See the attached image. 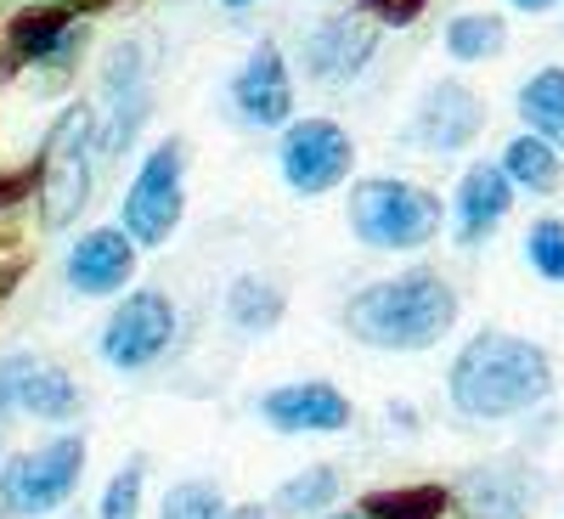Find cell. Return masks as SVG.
I'll list each match as a JSON object with an SVG mask.
<instances>
[{"mask_svg": "<svg viewBox=\"0 0 564 519\" xmlns=\"http://www.w3.org/2000/svg\"><path fill=\"white\" fill-rule=\"evenodd\" d=\"M446 396L463 418L497 423V418H520L553 396V356L520 334H475L446 372Z\"/></svg>", "mask_w": 564, "mask_h": 519, "instance_id": "1", "label": "cell"}, {"mask_svg": "<svg viewBox=\"0 0 564 519\" xmlns=\"http://www.w3.org/2000/svg\"><path fill=\"white\" fill-rule=\"evenodd\" d=\"M457 294L441 271H401L361 289L345 305L350 339L367 350H430L452 334Z\"/></svg>", "mask_w": 564, "mask_h": 519, "instance_id": "2", "label": "cell"}, {"mask_svg": "<svg viewBox=\"0 0 564 519\" xmlns=\"http://www.w3.org/2000/svg\"><path fill=\"white\" fill-rule=\"evenodd\" d=\"M90 136H97V113H90L85 102H74V108L57 113V125L40 141L34 198H40L45 231H63L90 204Z\"/></svg>", "mask_w": 564, "mask_h": 519, "instance_id": "3", "label": "cell"}, {"mask_svg": "<svg viewBox=\"0 0 564 519\" xmlns=\"http://www.w3.org/2000/svg\"><path fill=\"white\" fill-rule=\"evenodd\" d=\"M350 231L367 249H423L441 231V198L430 186L372 175L350 186Z\"/></svg>", "mask_w": 564, "mask_h": 519, "instance_id": "4", "label": "cell"}, {"mask_svg": "<svg viewBox=\"0 0 564 519\" xmlns=\"http://www.w3.org/2000/svg\"><path fill=\"white\" fill-rule=\"evenodd\" d=\"M79 475H85V435H57L40 452H18L0 468V508L12 519L52 513L79 491Z\"/></svg>", "mask_w": 564, "mask_h": 519, "instance_id": "5", "label": "cell"}, {"mask_svg": "<svg viewBox=\"0 0 564 519\" xmlns=\"http://www.w3.org/2000/svg\"><path fill=\"white\" fill-rule=\"evenodd\" d=\"M181 175H186V148L170 136L148 153V164L135 170L124 209H119V231L130 244H170V231L181 226L186 193H181Z\"/></svg>", "mask_w": 564, "mask_h": 519, "instance_id": "6", "label": "cell"}, {"mask_svg": "<svg viewBox=\"0 0 564 519\" xmlns=\"http://www.w3.org/2000/svg\"><path fill=\"white\" fill-rule=\"evenodd\" d=\"M175 339V305L159 294V289H135L113 305L108 327H102V361L108 367H153Z\"/></svg>", "mask_w": 564, "mask_h": 519, "instance_id": "7", "label": "cell"}, {"mask_svg": "<svg viewBox=\"0 0 564 519\" xmlns=\"http://www.w3.org/2000/svg\"><path fill=\"white\" fill-rule=\"evenodd\" d=\"M350 164H356V141L334 119H300V125H289V136H282V181L305 198L334 193V186L350 175Z\"/></svg>", "mask_w": 564, "mask_h": 519, "instance_id": "8", "label": "cell"}, {"mask_svg": "<svg viewBox=\"0 0 564 519\" xmlns=\"http://www.w3.org/2000/svg\"><path fill=\"white\" fill-rule=\"evenodd\" d=\"M29 412L45 423H68L79 412V385L63 361L45 356H7L0 361V418Z\"/></svg>", "mask_w": 564, "mask_h": 519, "instance_id": "9", "label": "cell"}, {"mask_svg": "<svg viewBox=\"0 0 564 519\" xmlns=\"http://www.w3.org/2000/svg\"><path fill=\"white\" fill-rule=\"evenodd\" d=\"M260 418L282 435H334L350 423V401L345 390H334L327 379H311V385H282L260 401Z\"/></svg>", "mask_w": 564, "mask_h": 519, "instance_id": "10", "label": "cell"}, {"mask_svg": "<svg viewBox=\"0 0 564 519\" xmlns=\"http://www.w3.org/2000/svg\"><path fill=\"white\" fill-rule=\"evenodd\" d=\"M102 90H108V102H113V119L102 130V153H124V141L141 130V119H148V63H141V45L135 40H119L113 52H108Z\"/></svg>", "mask_w": 564, "mask_h": 519, "instance_id": "11", "label": "cell"}, {"mask_svg": "<svg viewBox=\"0 0 564 519\" xmlns=\"http://www.w3.org/2000/svg\"><path fill=\"white\" fill-rule=\"evenodd\" d=\"M231 97H238V113L249 125H260V130L294 119V79H289V63H282V52H276L271 40L254 45V57L243 63L238 85H231Z\"/></svg>", "mask_w": 564, "mask_h": 519, "instance_id": "12", "label": "cell"}, {"mask_svg": "<svg viewBox=\"0 0 564 519\" xmlns=\"http://www.w3.org/2000/svg\"><path fill=\"white\" fill-rule=\"evenodd\" d=\"M480 125H486V108H480V97L463 79L430 85V97H423V108H417V141L435 148V153L468 148V141L480 136Z\"/></svg>", "mask_w": 564, "mask_h": 519, "instance_id": "13", "label": "cell"}, {"mask_svg": "<svg viewBox=\"0 0 564 519\" xmlns=\"http://www.w3.org/2000/svg\"><path fill=\"white\" fill-rule=\"evenodd\" d=\"M135 277V244L119 226H97L68 249V282L79 294H119Z\"/></svg>", "mask_w": 564, "mask_h": 519, "instance_id": "14", "label": "cell"}, {"mask_svg": "<svg viewBox=\"0 0 564 519\" xmlns=\"http://www.w3.org/2000/svg\"><path fill=\"white\" fill-rule=\"evenodd\" d=\"M372 45H379V34H372L361 18H327L305 40V68H311V79H327V85L350 79L372 57Z\"/></svg>", "mask_w": 564, "mask_h": 519, "instance_id": "15", "label": "cell"}, {"mask_svg": "<svg viewBox=\"0 0 564 519\" xmlns=\"http://www.w3.org/2000/svg\"><path fill=\"white\" fill-rule=\"evenodd\" d=\"M513 209V181L502 175V164H475L457 181V238L480 244L508 220Z\"/></svg>", "mask_w": 564, "mask_h": 519, "instance_id": "16", "label": "cell"}, {"mask_svg": "<svg viewBox=\"0 0 564 519\" xmlns=\"http://www.w3.org/2000/svg\"><path fill=\"white\" fill-rule=\"evenodd\" d=\"M68 29H74V12L68 7H23L7 23V52H0V68L18 74L29 63H52L57 45L68 40Z\"/></svg>", "mask_w": 564, "mask_h": 519, "instance_id": "17", "label": "cell"}, {"mask_svg": "<svg viewBox=\"0 0 564 519\" xmlns=\"http://www.w3.org/2000/svg\"><path fill=\"white\" fill-rule=\"evenodd\" d=\"M463 508L468 519H525V480L513 468H468Z\"/></svg>", "mask_w": 564, "mask_h": 519, "instance_id": "18", "label": "cell"}, {"mask_svg": "<svg viewBox=\"0 0 564 519\" xmlns=\"http://www.w3.org/2000/svg\"><path fill=\"white\" fill-rule=\"evenodd\" d=\"M520 119L547 148H564V68H542L520 85Z\"/></svg>", "mask_w": 564, "mask_h": 519, "instance_id": "19", "label": "cell"}, {"mask_svg": "<svg viewBox=\"0 0 564 519\" xmlns=\"http://www.w3.org/2000/svg\"><path fill=\"white\" fill-rule=\"evenodd\" d=\"M502 175L513 181V186H525V193H553V186L564 181V170H558V148H547L542 136H513L508 148H502Z\"/></svg>", "mask_w": 564, "mask_h": 519, "instance_id": "20", "label": "cell"}, {"mask_svg": "<svg viewBox=\"0 0 564 519\" xmlns=\"http://www.w3.org/2000/svg\"><path fill=\"white\" fill-rule=\"evenodd\" d=\"M282 311H289V300H282L276 282L265 277H238L226 289V316L243 327V334H271V327L282 322Z\"/></svg>", "mask_w": 564, "mask_h": 519, "instance_id": "21", "label": "cell"}, {"mask_svg": "<svg viewBox=\"0 0 564 519\" xmlns=\"http://www.w3.org/2000/svg\"><path fill=\"white\" fill-rule=\"evenodd\" d=\"M452 508L446 486H395V491H367L361 497V519H441Z\"/></svg>", "mask_w": 564, "mask_h": 519, "instance_id": "22", "label": "cell"}, {"mask_svg": "<svg viewBox=\"0 0 564 519\" xmlns=\"http://www.w3.org/2000/svg\"><path fill=\"white\" fill-rule=\"evenodd\" d=\"M508 45V23L497 18V12H463V18H452V29H446V52L457 57V63H486V57H497Z\"/></svg>", "mask_w": 564, "mask_h": 519, "instance_id": "23", "label": "cell"}, {"mask_svg": "<svg viewBox=\"0 0 564 519\" xmlns=\"http://www.w3.org/2000/svg\"><path fill=\"white\" fill-rule=\"evenodd\" d=\"M339 497V475L327 463H316V468H305V475H294V480H282V491H276V513H316V508H327Z\"/></svg>", "mask_w": 564, "mask_h": 519, "instance_id": "24", "label": "cell"}, {"mask_svg": "<svg viewBox=\"0 0 564 519\" xmlns=\"http://www.w3.org/2000/svg\"><path fill=\"white\" fill-rule=\"evenodd\" d=\"M159 519H231V502L209 480H181V486H170Z\"/></svg>", "mask_w": 564, "mask_h": 519, "instance_id": "25", "label": "cell"}, {"mask_svg": "<svg viewBox=\"0 0 564 519\" xmlns=\"http://www.w3.org/2000/svg\"><path fill=\"white\" fill-rule=\"evenodd\" d=\"M525 255L547 282H564V220H536L525 231Z\"/></svg>", "mask_w": 564, "mask_h": 519, "instance_id": "26", "label": "cell"}, {"mask_svg": "<svg viewBox=\"0 0 564 519\" xmlns=\"http://www.w3.org/2000/svg\"><path fill=\"white\" fill-rule=\"evenodd\" d=\"M141 475H148V463H124L119 475L108 480L102 491V519H141Z\"/></svg>", "mask_w": 564, "mask_h": 519, "instance_id": "27", "label": "cell"}, {"mask_svg": "<svg viewBox=\"0 0 564 519\" xmlns=\"http://www.w3.org/2000/svg\"><path fill=\"white\" fill-rule=\"evenodd\" d=\"M423 7H430V0H356V12H361V18H379V23H390V29L417 23Z\"/></svg>", "mask_w": 564, "mask_h": 519, "instance_id": "28", "label": "cell"}, {"mask_svg": "<svg viewBox=\"0 0 564 519\" xmlns=\"http://www.w3.org/2000/svg\"><path fill=\"white\" fill-rule=\"evenodd\" d=\"M23 198H34V164H23V170H0V215L18 209Z\"/></svg>", "mask_w": 564, "mask_h": 519, "instance_id": "29", "label": "cell"}, {"mask_svg": "<svg viewBox=\"0 0 564 519\" xmlns=\"http://www.w3.org/2000/svg\"><path fill=\"white\" fill-rule=\"evenodd\" d=\"M108 7H119V0H68V12H74V18H90V12H108Z\"/></svg>", "mask_w": 564, "mask_h": 519, "instance_id": "30", "label": "cell"}, {"mask_svg": "<svg viewBox=\"0 0 564 519\" xmlns=\"http://www.w3.org/2000/svg\"><path fill=\"white\" fill-rule=\"evenodd\" d=\"M390 423H401V430H417V412L406 401H390Z\"/></svg>", "mask_w": 564, "mask_h": 519, "instance_id": "31", "label": "cell"}, {"mask_svg": "<svg viewBox=\"0 0 564 519\" xmlns=\"http://www.w3.org/2000/svg\"><path fill=\"white\" fill-rule=\"evenodd\" d=\"M231 519H265V508L260 502H243V508H231Z\"/></svg>", "mask_w": 564, "mask_h": 519, "instance_id": "32", "label": "cell"}, {"mask_svg": "<svg viewBox=\"0 0 564 519\" xmlns=\"http://www.w3.org/2000/svg\"><path fill=\"white\" fill-rule=\"evenodd\" d=\"M513 7H520V12H547L553 0H513Z\"/></svg>", "mask_w": 564, "mask_h": 519, "instance_id": "33", "label": "cell"}, {"mask_svg": "<svg viewBox=\"0 0 564 519\" xmlns=\"http://www.w3.org/2000/svg\"><path fill=\"white\" fill-rule=\"evenodd\" d=\"M327 519H361V513H327Z\"/></svg>", "mask_w": 564, "mask_h": 519, "instance_id": "34", "label": "cell"}, {"mask_svg": "<svg viewBox=\"0 0 564 519\" xmlns=\"http://www.w3.org/2000/svg\"><path fill=\"white\" fill-rule=\"evenodd\" d=\"M226 7H249V0H226Z\"/></svg>", "mask_w": 564, "mask_h": 519, "instance_id": "35", "label": "cell"}, {"mask_svg": "<svg viewBox=\"0 0 564 519\" xmlns=\"http://www.w3.org/2000/svg\"><path fill=\"white\" fill-rule=\"evenodd\" d=\"M0 519H12V513H7V508H0Z\"/></svg>", "mask_w": 564, "mask_h": 519, "instance_id": "36", "label": "cell"}, {"mask_svg": "<svg viewBox=\"0 0 564 519\" xmlns=\"http://www.w3.org/2000/svg\"><path fill=\"white\" fill-rule=\"evenodd\" d=\"M0 423H7V418H0Z\"/></svg>", "mask_w": 564, "mask_h": 519, "instance_id": "37", "label": "cell"}]
</instances>
